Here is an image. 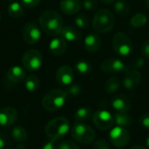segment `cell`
I'll return each mask as SVG.
<instances>
[{
    "mask_svg": "<svg viewBox=\"0 0 149 149\" xmlns=\"http://www.w3.org/2000/svg\"><path fill=\"white\" fill-rule=\"evenodd\" d=\"M113 9L116 14L126 17L131 11V7L127 0H115L113 3Z\"/></svg>",
    "mask_w": 149,
    "mask_h": 149,
    "instance_id": "22",
    "label": "cell"
},
{
    "mask_svg": "<svg viewBox=\"0 0 149 149\" xmlns=\"http://www.w3.org/2000/svg\"><path fill=\"white\" fill-rule=\"evenodd\" d=\"M60 34L61 37L68 42H78L82 38V33L79 29L72 25L64 26Z\"/></svg>",
    "mask_w": 149,
    "mask_h": 149,
    "instance_id": "20",
    "label": "cell"
},
{
    "mask_svg": "<svg viewBox=\"0 0 149 149\" xmlns=\"http://www.w3.org/2000/svg\"><path fill=\"white\" fill-rule=\"evenodd\" d=\"M17 120V111L13 107H6L0 110V125L10 127Z\"/></svg>",
    "mask_w": 149,
    "mask_h": 149,
    "instance_id": "13",
    "label": "cell"
},
{
    "mask_svg": "<svg viewBox=\"0 0 149 149\" xmlns=\"http://www.w3.org/2000/svg\"><path fill=\"white\" fill-rule=\"evenodd\" d=\"M22 36L26 44L34 45L41 38L40 27L34 22H29L24 24L22 31Z\"/></svg>",
    "mask_w": 149,
    "mask_h": 149,
    "instance_id": "10",
    "label": "cell"
},
{
    "mask_svg": "<svg viewBox=\"0 0 149 149\" xmlns=\"http://www.w3.org/2000/svg\"><path fill=\"white\" fill-rule=\"evenodd\" d=\"M148 22V17L141 12H138L134 15L130 19V24L134 28H140L144 26Z\"/></svg>",
    "mask_w": 149,
    "mask_h": 149,
    "instance_id": "29",
    "label": "cell"
},
{
    "mask_svg": "<svg viewBox=\"0 0 149 149\" xmlns=\"http://www.w3.org/2000/svg\"><path fill=\"white\" fill-rule=\"evenodd\" d=\"M67 41L62 37L54 38L49 44V50L52 55L59 57L63 55L67 49Z\"/></svg>",
    "mask_w": 149,
    "mask_h": 149,
    "instance_id": "17",
    "label": "cell"
},
{
    "mask_svg": "<svg viewBox=\"0 0 149 149\" xmlns=\"http://www.w3.org/2000/svg\"><path fill=\"white\" fill-rule=\"evenodd\" d=\"M39 26L46 34L56 36L61 33L64 28L63 18L55 10H45L38 17Z\"/></svg>",
    "mask_w": 149,
    "mask_h": 149,
    "instance_id": "1",
    "label": "cell"
},
{
    "mask_svg": "<svg viewBox=\"0 0 149 149\" xmlns=\"http://www.w3.org/2000/svg\"><path fill=\"white\" fill-rule=\"evenodd\" d=\"M144 62H145V61H144L143 58H137V59L134 62L133 65H134V68H141V66L144 65Z\"/></svg>",
    "mask_w": 149,
    "mask_h": 149,
    "instance_id": "39",
    "label": "cell"
},
{
    "mask_svg": "<svg viewBox=\"0 0 149 149\" xmlns=\"http://www.w3.org/2000/svg\"><path fill=\"white\" fill-rule=\"evenodd\" d=\"M8 1H12V0H8Z\"/></svg>",
    "mask_w": 149,
    "mask_h": 149,
    "instance_id": "47",
    "label": "cell"
},
{
    "mask_svg": "<svg viewBox=\"0 0 149 149\" xmlns=\"http://www.w3.org/2000/svg\"><path fill=\"white\" fill-rule=\"evenodd\" d=\"M65 92L67 96L75 97V96L79 95L82 93V87L79 84H72V83L71 85L67 86V88Z\"/></svg>",
    "mask_w": 149,
    "mask_h": 149,
    "instance_id": "31",
    "label": "cell"
},
{
    "mask_svg": "<svg viewBox=\"0 0 149 149\" xmlns=\"http://www.w3.org/2000/svg\"><path fill=\"white\" fill-rule=\"evenodd\" d=\"M75 68L77 72L83 76L88 75L92 72V65L90 64L89 61L84 60V59L77 61L75 64Z\"/></svg>",
    "mask_w": 149,
    "mask_h": 149,
    "instance_id": "28",
    "label": "cell"
},
{
    "mask_svg": "<svg viewBox=\"0 0 149 149\" xmlns=\"http://www.w3.org/2000/svg\"><path fill=\"white\" fill-rule=\"evenodd\" d=\"M139 122H140V125H141L143 128H145V129H149V113H147L142 114V115L140 117Z\"/></svg>",
    "mask_w": 149,
    "mask_h": 149,
    "instance_id": "35",
    "label": "cell"
},
{
    "mask_svg": "<svg viewBox=\"0 0 149 149\" xmlns=\"http://www.w3.org/2000/svg\"><path fill=\"white\" fill-rule=\"evenodd\" d=\"M141 53L144 58H149V39L146 40L141 46Z\"/></svg>",
    "mask_w": 149,
    "mask_h": 149,
    "instance_id": "37",
    "label": "cell"
},
{
    "mask_svg": "<svg viewBox=\"0 0 149 149\" xmlns=\"http://www.w3.org/2000/svg\"><path fill=\"white\" fill-rule=\"evenodd\" d=\"M7 12L10 17L13 18H19L24 16V5L18 2H12L7 8Z\"/></svg>",
    "mask_w": 149,
    "mask_h": 149,
    "instance_id": "23",
    "label": "cell"
},
{
    "mask_svg": "<svg viewBox=\"0 0 149 149\" xmlns=\"http://www.w3.org/2000/svg\"><path fill=\"white\" fill-rule=\"evenodd\" d=\"M57 148V146L55 144V141H52L50 140L49 141L45 142V144H44L43 146V149H56Z\"/></svg>",
    "mask_w": 149,
    "mask_h": 149,
    "instance_id": "38",
    "label": "cell"
},
{
    "mask_svg": "<svg viewBox=\"0 0 149 149\" xmlns=\"http://www.w3.org/2000/svg\"><path fill=\"white\" fill-rule=\"evenodd\" d=\"M74 24L79 29H86L89 26V19L86 15L80 13L74 17Z\"/></svg>",
    "mask_w": 149,
    "mask_h": 149,
    "instance_id": "30",
    "label": "cell"
},
{
    "mask_svg": "<svg viewBox=\"0 0 149 149\" xmlns=\"http://www.w3.org/2000/svg\"><path fill=\"white\" fill-rule=\"evenodd\" d=\"M40 86V80L35 75H28L24 79V87L31 93L37 92Z\"/></svg>",
    "mask_w": 149,
    "mask_h": 149,
    "instance_id": "25",
    "label": "cell"
},
{
    "mask_svg": "<svg viewBox=\"0 0 149 149\" xmlns=\"http://www.w3.org/2000/svg\"><path fill=\"white\" fill-rule=\"evenodd\" d=\"M146 145H147L148 148H149V135L147 137V139H146Z\"/></svg>",
    "mask_w": 149,
    "mask_h": 149,
    "instance_id": "43",
    "label": "cell"
},
{
    "mask_svg": "<svg viewBox=\"0 0 149 149\" xmlns=\"http://www.w3.org/2000/svg\"><path fill=\"white\" fill-rule=\"evenodd\" d=\"M60 10L66 15H74L78 13L82 7L81 0H61Z\"/></svg>",
    "mask_w": 149,
    "mask_h": 149,
    "instance_id": "18",
    "label": "cell"
},
{
    "mask_svg": "<svg viewBox=\"0 0 149 149\" xmlns=\"http://www.w3.org/2000/svg\"><path fill=\"white\" fill-rule=\"evenodd\" d=\"M82 6L86 10H93L97 9L98 3L96 0H83Z\"/></svg>",
    "mask_w": 149,
    "mask_h": 149,
    "instance_id": "33",
    "label": "cell"
},
{
    "mask_svg": "<svg viewBox=\"0 0 149 149\" xmlns=\"http://www.w3.org/2000/svg\"><path fill=\"white\" fill-rule=\"evenodd\" d=\"M101 38L97 33H89L84 41V46L89 52H96L101 46Z\"/></svg>",
    "mask_w": 149,
    "mask_h": 149,
    "instance_id": "19",
    "label": "cell"
},
{
    "mask_svg": "<svg viewBox=\"0 0 149 149\" xmlns=\"http://www.w3.org/2000/svg\"><path fill=\"white\" fill-rule=\"evenodd\" d=\"M11 136L17 142L24 143L28 138V134L24 127L17 126L11 130Z\"/></svg>",
    "mask_w": 149,
    "mask_h": 149,
    "instance_id": "26",
    "label": "cell"
},
{
    "mask_svg": "<svg viewBox=\"0 0 149 149\" xmlns=\"http://www.w3.org/2000/svg\"><path fill=\"white\" fill-rule=\"evenodd\" d=\"M93 121L95 127L100 130H109L114 124L113 115L107 110H100L94 113Z\"/></svg>",
    "mask_w": 149,
    "mask_h": 149,
    "instance_id": "9",
    "label": "cell"
},
{
    "mask_svg": "<svg viewBox=\"0 0 149 149\" xmlns=\"http://www.w3.org/2000/svg\"><path fill=\"white\" fill-rule=\"evenodd\" d=\"M120 87V81L117 77L109 78L105 83V91L107 93H114Z\"/></svg>",
    "mask_w": 149,
    "mask_h": 149,
    "instance_id": "27",
    "label": "cell"
},
{
    "mask_svg": "<svg viewBox=\"0 0 149 149\" xmlns=\"http://www.w3.org/2000/svg\"><path fill=\"white\" fill-rule=\"evenodd\" d=\"M100 70L107 73H120L127 72L129 68L118 58H107L100 64Z\"/></svg>",
    "mask_w": 149,
    "mask_h": 149,
    "instance_id": "11",
    "label": "cell"
},
{
    "mask_svg": "<svg viewBox=\"0 0 149 149\" xmlns=\"http://www.w3.org/2000/svg\"><path fill=\"white\" fill-rule=\"evenodd\" d=\"M74 79V72L69 65H62L56 72V80L62 86H69Z\"/></svg>",
    "mask_w": 149,
    "mask_h": 149,
    "instance_id": "12",
    "label": "cell"
},
{
    "mask_svg": "<svg viewBox=\"0 0 149 149\" xmlns=\"http://www.w3.org/2000/svg\"><path fill=\"white\" fill-rule=\"evenodd\" d=\"M41 0H21V3L27 8H34L39 4Z\"/></svg>",
    "mask_w": 149,
    "mask_h": 149,
    "instance_id": "36",
    "label": "cell"
},
{
    "mask_svg": "<svg viewBox=\"0 0 149 149\" xmlns=\"http://www.w3.org/2000/svg\"><path fill=\"white\" fill-rule=\"evenodd\" d=\"M66 97L67 95L65 91L61 89H52L44 96L42 106L46 111H58L64 107Z\"/></svg>",
    "mask_w": 149,
    "mask_h": 149,
    "instance_id": "4",
    "label": "cell"
},
{
    "mask_svg": "<svg viewBox=\"0 0 149 149\" xmlns=\"http://www.w3.org/2000/svg\"><path fill=\"white\" fill-rule=\"evenodd\" d=\"M56 149H79L78 144L72 141H65L60 142Z\"/></svg>",
    "mask_w": 149,
    "mask_h": 149,
    "instance_id": "32",
    "label": "cell"
},
{
    "mask_svg": "<svg viewBox=\"0 0 149 149\" xmlns=\"http://www.w3.org/2000/svg\"><path fill=\"white\" fill-rule=\"evenodd\" d=\"M6 149H13V148H6Z\"/></svg>",
    "mask_w": 149,
    "mask_h": 149,
    "instance_id": "46",
    "label": "cell"
},
{
    "mask_svg": "<svg viewBox=\"0 0 149 149\" xmlns=\"http://www.w3.org/2000/svg\"><path fill=\"white\" fill-rule=\"evenodd\" d=\"M111 104L117 112L120 113H127L130 110L131 107L130 100L124 94H117L113 97Z\"/></svg>",
    "mask_w": 149,
    "mask_h": 149,
    "instance_id": "15",
    "label": "cell"
},
{
    "mask_svg": "<svg viewBox=\"0 0 149 149\" xmlns=\"http://www.w3.org/2000/svg\"><path fill=\"white\" fill-rule=\"evenodd\" d=\"M115 24V17L108 9L99 10L93 19V28L99 33H107L113 30Z\"/></svg>",
    "mask_w": 149,
    "mask_h": 149,
    "instance_id": "3",
    "label": "cell"
},
{
    "mask_svg": "<svg viewBox=\"0 0 149 149\" xmlns=\"http://www.w3.org/2000/svg\"><path fill=\"white\" fill-rule=\"evenodd\" d=\"M70 129V122L65 117H56L51 120L45 126L46 136L54 141L63 138Z\"/></svg>",
    "mask_w": 149,
    "mask_h": 149,
    "instance_id": "2",
    "label": "cell"
},
{
    "mask_svg": "<svg viewBox=\"0 0 149 149\" xmlns=\"http://www.w3.org/2000/svg\"><path fill=\"white\" fill-rule=\"evenodd\" d=\"M0 19H1V14H0Z\"/></svg>",
    "mask_w": 149,
    "mask_h": 149,
    "instance_id": "45",
    "label": "cell"
},
{
    "mask_svg": "<svg viewBox=\"0 0 149 149\" xmlns=\"http://www.w3.org/2000/svg\"><path fill=\"white\" fill-rule=\"evenodd\" d=\"M141 81V74L135 69L129 70L126 72L123 79V86L127 90H134L138 87Z\"/></svg>",
    "mask_w": 149,
    "mask_h": 149,
    "instance_id": "14",
    "label": "cell"
},
{
    "mask_svg": "<svg viewBox=\"0 0 149 149\" xmlns=\"http://www.w3.org/2000/svg\"><path fill=\"white\" fill-rule=\"evenodd\" d=\"M109 138L110 141L116 148H124L130 141V134L125 127L118 126L111 130Z\"/></svg>",
    "mask_w": 149,
    "mask_h": 149,
    "instance_id": "8",
    "label": "cell"
},
{
    "mask_svg": "<svg viewBox=\"0 0 149 149\" xmlns=\"http://www.w3.org/2000/svg\"><path fill=\"white\" fill-rule=\"evenodd\" d=\"M113 119H114V123L119 126V127H129L132 125V118L127 114L126 113H120V112H117L114 113L113 115Z\"/></svg>",
    "mask_w": 149,
    "mask_h": 149,
    "instance_id": "24",
    "label": "cell"
},
{
    "mask_svg": "<svg viewBox=\"0 0 149 149\" xmlns=\"http://www.w3.org/2000/svg\"><path fill=\"white\" fill-rule=\"evenodd\" d=\"M5 146H6V142H5V140L3 136L0 135V149H4L5 148Z\"/></svg>",
    "mask_w": 149,
    "mask_h": 149,
    "instance_id": "40",
    "label": "cell"
},
{
    "mask_svg": "<svg viewBox=\"0 0 149 149\" xmlns=\"http://www.w3.org/2000/svg\"><path fill=\"white\" fill-rule=\"evenodd\" d=\"M146 3H147V5H148V7L149 8V0H146Z\"/></svg>",
    "mask_w": 149,
    "mask_h": 149,
    "instance_id": "44",
    "label": "cell"
},
{
    "mask_svg": "<svg viewBox=\"0 0 149 149\" xmlns=\"http://www.w3.org/2000/svg\"><path fill=\"white\" fill-rule=\"evenodd\" d=\"M130 149H148V148H144V147H142V146H134V147L131 148Z\"/></svg>",
    "mask_w": 149,
    "mask_h": 149,
    "instance_id": "42",
    "label": "cell"
},
{
    "mask_svg": "<svg viewBox=\"0 0 149 149\" xmlns=\"http://www.w3.org/2000/svg\"><path fill=\"white\" fill-rule=\"evenodd\" d=\"M22 64L24 68L29 72L38 71L43 64L42 53L35 49L26 51L22 57Z\"/></svg>",
    "mask_w": 149,
    "mask_h": 149,
    "instance_id": "7",
    "label": "cell"
},
{
    "mask_svg": "<svg viewBox=\"0 0 149 149\" xmlns=\"http://www.w3.org/2000/svg\"><path fill=\"white\" fill-rule=\"evenodd\" d=\"M25 69L19 65H13L10 67L6 73L8 80L13 84H18L24 81L25 79Z\"/></svg>",
    "mask_w": 149,
    "mask_h": 149,
    "instance_id": "16",
    "label": "cell"
},
{
    "mask_svg": "<svg viewBox=\"0 0 149 149\" xmlns=\"http://www.w3.org/2000/svg\"><path fill=\"white\" fill-rule=\"evenodd\" d=\"M71 134L75 141L80 144H89L95 139V131L84 122L76 121L72 128Z\"/></svg>",
    "mask_w": 149,
    "mask_h": 149,
    "instance_id": "5",
    "label": "cell"
},
{
    "mask_svg": "<svg viewBox=\"0 0 149 149\" xmlns=\"http://www.w3.org/2000/svg\"><path fill=\"white\" fill-rule=\"evenodd\" d=\"M113 48L117 55L127 57L132 52L133 43L131 38L124 32H117L113 38Z\"/></svg>",
    "mask_w": 149,
    "mask_h": 149,
    "instance_id": "6",
    "label": "cell"
},
{
    "mask_svg": "<svg viewBox=\"0 0 149 149\" xmlns=\"http://www.w3.org/2000/svg\"><path fill=\"white\" fill-rule=\"evenodd\" d=\"M93 149H110V146L106 140L100 139L93 143Z\"/></svg>",
    "mask_w": 149,
    "mask_h": 149,
    "instance_id": "34",
    "label": "cell"
},
{
    "mask_svg": "<svg viewBox=\"0 0 149 149\" xmlns=\"http://www.w3.org/2000/svg\"><path fill=\"white\" fill-rule=\"evenodd\" d=\"M115 0H100V2H102L103 3H112Z\"/></svg>",
    "mask_w": 149,
    "mask_h": 149,
    "instance_id": "41",
    "label": "cell"
},
{
    "mask_svg": "<svg viewBox=\"0 0 149 149\" xmlns=\"http://www.w3.org/2000/svg\"><path fill=\"white\" fill-rule=\"evenodd\" d=\"M94 112L90 107H80L74 113V119L79 122H85L93 119Z\"/></svg>",
    "mask_w": 149,
    "mask_h": 149,
    "instance_id": "21",
    "label": "cell"
}]
</instances>
